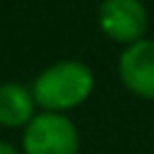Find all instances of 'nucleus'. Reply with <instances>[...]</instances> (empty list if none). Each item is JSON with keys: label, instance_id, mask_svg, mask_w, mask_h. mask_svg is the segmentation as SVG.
Instances as JSON below:
<instances>
[{"label": "nucleus", "instance_id": "obj_1", "mask_svg": "<svg viewBox=\"0 0 154 154\" xmlns=\"http://www.w3.org/2000/svg\"><path fill=\"white\" fill-rule=\"evenodd\" d=\"M94 89L91 70L77 60H60L46 67L34 82V101L48 113H60L79 106Z\"/></svg>", "mask_w": 154, "mask_h": 154}, {"label": "nucleus", "instance_id": "obj_5", "mask_svg": "<svg viewBox=\"0 0 154 154\" xmlns=\"http://www.w3.org/2000/svg\"><path fill=\"white\" fill-rule=\"evenodd\" d=\"M34 118V94L14 82L0 84V125L22 128Z\"/></svg>", "mask_w": 154, "mask_h": 154}, {"label": "nucleus", "instance_id": "obj_3", "mask_svg": "<svg viewBox=\"0 0 154 154\" xmlns=\"http://www.w3.org/2000/svg\"><path fill=\"white\" fill-rule=\"evenodd\" d=\"M99 26L118 43H137L147 29V10L140 0H103L99 5Z\"/></svg>", "mask_w": 154, "mask_h": 154}, {"label": "nucleus", "instance_id": "obj_2", "mask_svg": "<svg viewBox=\"0 0 154 154\" xmlns=\"http://www.w3.org/2000/svg\"><path fill=\"white\" fill-rule=\"evenodd\" d=\"M22 147L24 154H77L79 137L70 118L46 111L24 128Z\"/></svg>", "mask_w": 154, "mask_h": 154}, {"label": "nucleus", "instance_id": "obj_6", "mask_svg": "<svg viewBox=\"0 0 154 154\" xmlns=\"http://www.w3.org/2000/svg\"><path fill=\"white\" fill-rule=\"evenodd\" d=\"M0 154H19L12 144H7V142H0Z\"/></svg>", "mask_w": 154, "mask_h": 154}, {"label": "nucleus", "instance_id": "obj_4", "mask_svg": "<svg viewBox=\"0 0 154 154\" xmlns=\"http://www.w3.org/2000/svg\"><path fill=\"white\" fill-rule=\"evenodd\" d=\"M118 72L132 94L154 101V41L130 43L120 55Z\"/></svg>", "mask_w": 154, "mask_h": 154}]
</instances>
